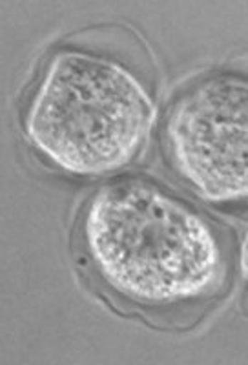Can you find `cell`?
Instances as JSON below:
<instances>
[{"mask_svg": "<svg viewBox=\"0 0 248 365\" xmlns=\"http://www.w3.org/2000/svg\"><path fill=\"white\" fill-rule=\"evenodd\" d=\"M81 230L97 278L137 305L194 302L212 294L224 276L214 225L150 181L100 188L88 203Z\"/></svg>", "mask_w": 248, "mask_h": 365, "instance_id": "1", "label": "cell"}, {"mask_svg": "<svg viewBox=\"0 0 248 365\" xmlns=\"http://www.w3.org/2000/svg\"><path fill=\"white\" fill-rule=\"evenodd\" d=\"M153 123V101L137 75L104 55L57 51L24 119L28 141L73 175H104L130 165Z\"/></svg>", "mask_w": 248, "mask_h": 365, "instance_id": "2", "label": "cell"}, {"mask_svg": "<svg viewBox=\"0 0 248 365\" xmlns=\"http://www.w3.org/2000/svg\"><path fill=\"white\" fill-rule=\"evenodd\" d=\"M165 133L175 170L203 200H248V79L195 84L174 104Z\"/></svg>", "mask_w": 248, "mask_h": 365, "instance_id": "3", "label": "cell"}, {"mask_svg": "<svg viewBox=\"0 0 248 365\" xmlns=\"http://www.w3.org/2000/svg\"><path fill=\"white\" fill-rule=\"evenodd\" d=\"M241 272H243L244 279H248V230L243 237V243H241Z\"/></svg>", "mask_w": 248, "mask_h": 365, "instance_id": "4", "label": "cell"}]
</instances>
